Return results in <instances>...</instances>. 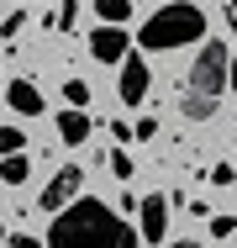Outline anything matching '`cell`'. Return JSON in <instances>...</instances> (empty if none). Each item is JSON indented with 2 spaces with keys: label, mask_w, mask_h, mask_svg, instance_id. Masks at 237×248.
Segmentation results:
<instances>
[{
  "label": "cell",
  "mask_w": 237,
  "mask_h": 248,
  "mask_svg": "<svg viewBox=\"0 0 237 248\" xmlns=\"http://www.w3.org/2000/svg\"><path fill=\"white\" fill-rule=\"evenodd\" d=\"M142 238L132 232V222H121L105 201H69L58 206V222L47 232V248H137Z\"/></svg>",
  "instance_id": "obj_1"
},
{
  "label": "cell",
  "mask_w": 237,
  "mask_h": 248,
  "mask_svg": "<svg viewBox=\"0 0 237 248\" xmlns=\"http://www.w3.org/2000/svg\"><path fill=\"white\" fill-rule=\"evenodd\" d=\"M222 95H227V43L216 37L195 58V69H190V79H185V95H179V111H185L190 122H206V116H216Z\"/></svg>",
  "instance_id": "obj_2"
},
{
  "label": "cell",
  "mask_w": 237,
  "mask_h": 248,
  "mask_svg": "<svg viewBox=\"0 0 237 248\" xmlns=\"http://www.w3.org/2000/svg\"><path fill=\"white\" fill-rule=\"evenodd\" d=\"M195 37H206V16H200V5H190V0H174V5L153 11V16L142 21V32H137V43L153 48V53L190 48Z\"/></svg>",
  "instance_id": "obj_3"
},
{
  "label": "cell",
  "mask_w": 237,
  "mask_h": 248,
  "mask_svg": "<svg viewBox=\"0 0 237 248\" xmlns=\"http://www.w3.org/2000/svg\"><path fill=\"white\" fill-rule=\"evenodd\" d=\"M79 185H85V174H79V164H63L53 180L43 185V196H37V206L43 211H58V206H69V201L79 196Z\"/></svg>",
  "instance_id": "obj_4"
},
{
  "label": "cell",
  "mask_w": 237,
  "mask_h": 248,
  "mask_svg": "<svg viewBox=\"0 0 237 248\" xmlns=\"http://www.w3.org/2000/svg\"><path fill=\"white\" fill-rule=\"evenodd\" d=\"M116 95L127 100V106H142V100H148V63H142L132 48L121 53V79H116Z\"/></svg>",
  "instance_id": "obj_5"
},
{
  "label": "cell",
  "mask_w": 237,
  "mask_h": 248,
  "mask_svg": "<svg viewBox=\"0 0 237 248\" xmlns=\"http://www.w3.org/2000/svg\"><path fill=\"white\" fill-rule=\"evenodd\" d=\"M137 211H142L137 238H142V243H163V232H169V196H148Z\"/></svg>",
  "instance_id": "obj_6"
},
{
  "label": "cell",
  "mask_w": 237,
  "mask_h": 248,
  "mask_svg": "<svg viewBox=\"0 0 237 248\" xmlns=\"http://www.w3.org/2000/svg\"><path fill=\"white\" fill-rule=\"evenodd\" d=\"M132 48V37L116 27V21H105V27H95L90 32V53L100 58V63H121V53Z\"/></svg>",
  "instance_id": "obj_7"
},
{
  "label": "cell",
  "mask_w": 237,
  "mask_h": 248,
  "mask_svg": "<svg viewBox=\"0 0 237 248\" xmlns=\"http://www.w3.org/2000/svg\"><path fill=\"white\" fill-rule=\"evenodd\" d=\"M5 100H11L21 116H43V95H37L32 79H11V85H5Z\"/></svg>",
  "instance_id": "obj_8"
},
{
  "label": "cell",
  "mask_w": 237,
  "mask_h": 248,
  "mask_svg": "<svg viewBox=\"0 0 237 248\" xmlns=\"http://www.w3.org/2000/svg\"><path fill=\"white\" fill-rule=\"evenodd\" d=\"M58 132H63V143H69V148H79V143L90 138V116H85L79 106H69V111L58 116Z\"/></svg>",
  "instance_id": "obj_9"
},
{
  "label": "cell",
  "mask_w": 237,
  "mask_h": 248,
  "mask_svg": "<svg viewBox=\"0 0 237 248\" xmlns=\"http://www.w3.org/2000/svg\"><path fill=\"white\" fill-rule=\"evenodd\" d=\"M0 158H5V164H0V180H5V185H21V180L32 174V164H27V153H0Z\"/></svg>",
  "instance_id": "obj_10"
},
{
  "label": "cell",
  "mask_w": 237,
  "mask_h": 248,
  "mask_svg": "<svg viewBox=\"0 0 237 248\" xmlns=\"http://www.w3.org/2000/svg\"><path fill=\"white\" fill-rule=\"evenodd\" d=\"M95 11H100V21H116V27H121V21L132 16V0H95Z\"/></svg>",
  "instance_id": "obj_11"
},
{
  "label": "cell",
  "mask_w": 237,
  "mask_h": 248,
  "mask_svg": "<svg viewBox=\"0 0 237 248\" xmlns=\"http://www.w3.org/2000/svg\"><path fill=\"white\" fill-rule=\"evenodd\" d=\"M105 164H111V174H116V180H132V169H137V164L127 158V148H111V158H105Z\"/></svg>",
  "instance_id": "obj_12"
},
{
  "label": "cell",
  "mask_w": 237,
  "mask_h": 248,
  "mask_svg": "<svg viewBox=\"0 0 237 248\" xmlns=\"http://www.w3.org/2000/svg\"><path fill=\"white\" fill-rule=\"evenodd\" d=\"M63 95H69V106L85 111V106H90V85H85V79H63Z\"/></svg>",
  "instance_id": "obj_13"
},
{
  "label": "cell",
  "mask_w": 237,
  "mask_h": 248,
  "mask_svg": "<svg viewBox=\"0 0 237 248\" xmlns=\"http://www.w3.org/2000/svg\"><path fill=\"white\" fill-rule=\"evenodd\" d=\"M21 127H0V153H21Z\"/></svg>",
  "instance_id": "obj_14"
},
{
  "label": "cell",
  "mask_w": 237,
  "mask_h": 248,
  "mask_svg": "<svg viewBox=\"0 0 237 248\" xmlns=\"http://www.w3.org/2000/svg\"><path fill=\"white\" fill-rule=\"evenodd\" d=\"M74 21H79V5H74V0H63V11H58V16H53V27H63V32H69V27H74Z\"/></svg>",
  "instance_id": "obj_15"
},
{
  "label": "cell",
  "mask_w": 237,
  "mask_h": 248,
  "mask_svg": "<svg viewBox=\"0 0 237 248\" xmlns=\"http://www.w3.org/2000/svg\"><path fill=\"white\" fill-rule=\"evenodd\" d=\"M232 227H237L232 217H211V232H216V238H227V232H232Z\"/></svg>",
  "instance_id": "obj_16"
},
{
  "label": "cell",
  "mask_w": 237,
  "mask_h": 248,
  "mask_svg": "<svg viewBox=\"0 0 237 248\" xmlns=\"http://www.w3.org/2000/svg\"><path fill=\"white\" fill-rule=\"evenodd\" d=\"M11 248H43V243H37V238H27V232H16V238H11Z\"/></svg>",
  "instance_id": "obj_17"
},
{
  "label": "cell",
  "mask_w": 237,
  "mask_h": 248,
  "mask_svg": "<svg viewBox=\"0 0 237 248\" xmlns=\"http://www.w3.org/2000/svg\"><path fill=\"white\" fill-rule=\"evenodd\" d=\"M227 90H237V58H227Z\"/></svg>",
  "instance_id": "obj_18"
},
{
  "label": "cell",
  "mask_w": 237,
  "mask_h": 248,
  "mask_svg": "<svg viewBox=\"0 0 237 248\" xmlns=\"http://www.w3.org/2000/svg\"><path fill=\"white\" fill-rule=\"evenodd\" d=\"M227 27L237 32V0H227Z\"/></svg>",
  "instance_id": "obj_19"
},
{
  "label": "cell",
  "mask_w": 237,
  "mask_h": 248,
  "mask_svg": "<svg viewBox=\"0 0 237 248\" xmlns=\"http://www.w3.org/2000/svg\"><path fill=\"white\" fill-rule=\"evenodd\" d=\"M174 248H200V243H174Z\"/></svg>",
  "instance_id": "obj_20"
},
{
  "label": "cell",
  "mask_w": 237,
  "mask_h": 248,
  "mask_svg": "<svg viewBox=\"0 0 237 248\" xmlns=\"http://www.w3.org/2000/svg\"><path fill=\"white\" fill-rule=\"evenodd\" d=\"M132 5H137V0H132Z\"/></svg>",
  "instance_id": "obj_21"
},
{
  "label": "cell",
  "mask_w": 237,
  "mask_h": 248,
  "mask_svg": "<svg viewBox=\"0 0 237 248\" xmlns=\"http://www.w3.org/2000/svg\"><path fill=\"white\" fill-rule=\"evenodd\" d=\"M0 238H5V232H0Z\"/></svg>",
  "instance_id": "obj_22"
}]
</instances>
